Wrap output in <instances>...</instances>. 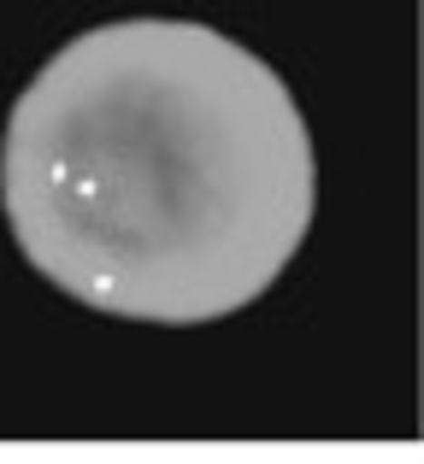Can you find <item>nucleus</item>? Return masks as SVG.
<instances>
[{
    "mask_svg": "<svg viewBox=\"0 0 424 464\" xmlns=\"http://www.w3.org/2000/svg\"><path fill=\"white\" fill-rule=\"evenodd\" d=\"M0 212L77 306L195 329L253 306L319 212V148L271 59L195 18H113L18 89Z\"/></svg>",
    "mask_w": 424,
    "mask_h": 464,
    "instance_id": "f257e3e1",
    "label": "nucleus"
}]
</instances>
